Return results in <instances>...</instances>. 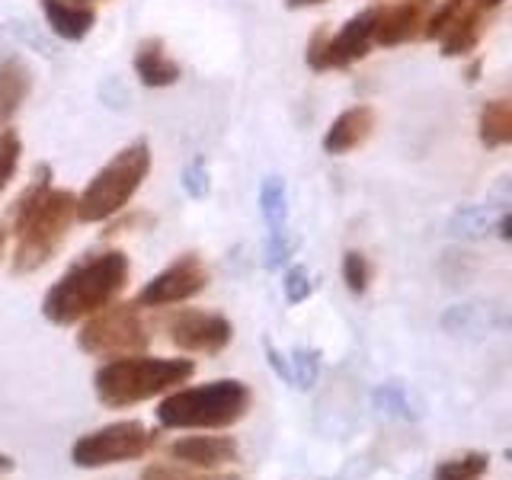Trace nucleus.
<instances>
[{
  "mask_svg": "<svg viewBox=\"0 0 512 480\" xmlns=\"http://www.w3.org/2000/svg\"><path fill=\"white\" fill-rule=\"evenodd\" d=\"M484 29H487V10L471 7V10L464 13L461 20L439 39L442 55H445V58H468V55L474 52V48L480 45V39H484Z\"/></svg>",
  "mask_w": 512,
  "mask_h": 480,
  "instance_id": "f3484780",
  "label": "nucleus"
},
{
  "mask_svg": "<svg viewBox=\"0 0 512 480\" xmlns=\"http://www.w3.org/2000/svg\"><path fill=\"white\" fill-rule=\"evenodd\" d=\"M74 4H84V7H93V4H103V0H74Z\"/></svg>",
  "mask_w": 512,
  "mask_h": 480,
  "instance_id": "72a5a7b5",
  "label": "nucleus"
},
{
  "mask_svg": "<svg viewBox=\"0 0 512 480\" xmlns=\"http://www.w3.org/2000/svg\"><path fill=\"white\" fill-rule=\"evenodd\" d=\"M474 4H477V7H484V10L490 13V10H496V7H500L503 0H474Z\"/></svg>",
  "mask_w": 512,
  "mask_h": 480,
  "instance_id": "473e14b6",
  "label": "nucleus"
},
{
  "mask_svg": "<svg viewBox=\"0 0 512 480\" xmlns=\"http://www.w3.org/2000/svg\"><path fill=\"white\" fill-rule=\"evenodd\" d=\"M477 138L484 148H506L512 141V100L509 96H496L487 100L477 119Z\"/></svg>",
  "mask_w": 512,
  "mask_h": 480,
  "instance_id": "a211bd4d",
  "label": "nucleus"
},
{
  "mask_svg": "<svg viewBox=\"0 0 512 480\" xmlns=\"http://www.w3.org/2000/svg\"><path fill=\"white\" fill-rule=\"evenodd\" d=\"M7 237H10L7 224H0V260H4V247H7Z\"/></svg>",
  "mask_w": 512,
  "mask_h": 480,
  "instance_id": "2f4dec72",
  "label": "nucleus"
},
{
  "mask_svg": "<svg viewBox=\"0 0 512 480\" xmlns=\"http://www.w3.org/2000/svg\"><path fill=\"white\" fill-rule=\"evenodd\" d=\"M13 471H16V461H13L10 455L0 452V477H7V474H13Z\"/></svg>",
  "mask_w": 512,
  "mask_h": 480,
  "instance_id": "7c9ffc66",
  "label": "nucleus"
},
{
  "mask_svg": "<svg viewBox=\"0 0 512 480\" xmlns=\"http://www.w3.org/2000/svg\"><path fill=\"white\" fill-rule=\"evenodd\" d=\"M266 356H269V362H272V368H276V375H279V378L292 381V362H288L272 343H266Z\"/></svg>",
  "mask_w": 512,
  "mask_h": 480,
  "instance_id": "cd10ccee",
  "label": "nucleus"
},
{
  "mask_svg": "<svg viewBox=\"0 0 512 480\" xmlns=\"http://www.w3.org/2000/svg\"><path fill=\"white\" fill-rule=\"evenodd\" d=\"M48 29L55 32L64 42H80L90 36V29L96 26V10L74 4V0H39Z\"/></svg>",
  "mask_w": 512,
  "mask_h": 480,
  "instance_id": "4468645a",
  "label": "nucleus"
},
{
  "mask_svg": "<svg viewBox=\"0 0 512 480\" xmlns=\"http://www.w3.org/2000/svg\"><path fill=\"white\" fill-rule=\"evenodd\" d=\"M208 285V266L199 253H183L176 260L157 272V276L138 292V304L141 308H170V304H183L189 298H196L199 292H205Z\"/></svg>",
  "mask_w": 512,
  "mask_h": 480,
  "instance_id": "9d476101",
  "label": "nucleus"
},
{
  "mask_svg": "<svg viewBox=\"0 0 512 480\" xmlns=\"http://www.w3.org/2000/svg\"><path fill=\"white\" fill-rule=\"evenodd\" d=\"M135 74L144 87H154V90H164V87H173L176 80L183 77L180 64H176L167 48H164V39H144L135 52Z\"/></svg>",
  "mask_w": 512,
  "mask_h": 480,
  "instance_id": "2eb2a0df",
  "label": "nucleus"
},
{
  "mask_svg": "<svg viewBox=\"0 0 512 480\" xmlns=\"http://www.w3.org/2000/svg\"><path fill=\"white\" fill-rule=\"evenodd\" d=\"M77 346L93 359L138 356L151 346V327L144 324L138 301H112L77 330Z\"/></svg>",
  "mask_w": 512,
  "mask_h": 480,
  "instance_id": "423d86ee",
  "label": "nucleus"
},
{
  "mask_svg": "<svg viewBox=\"0 0 512 480\" xmlns=\"http://www.w3.org/2000/svg\"><path fill=\"white\" fill-rule=\"evenodd\" d=\"M375 45V7H368L362 13H356L352 20L336 32L317 29L308 52H304V61L314 71H333V68H349V64L362 61Z\"/></svg>",
  "mask_w": 512,
  "mask_h": 480,
  "instance_id": "6e6552de",
  "label": "nucleus"
},
{
  "mask_svg": "<svg viewBox=\"0 0 512 480\" xmlns=\"http://www.w3.org/2000/svg\"><path fill=\"white\" fill-rule=\"evenodd\" d=\"M490 224V215L484 212V208H474V205H468V208H461V212L455 215V228H458V234H480Z\"/></svg>",
  "mask_w": 512,
  "mask_h": 480,
  "instance_id": "bb28decb",
  "label": "nucleus"
},
{
  "mask_svg": "<svg viewBox=\"0 0 512 480\" xmlns=\"http://www.w3.org/2000/svg\"><path fill=\"white\" fill-rule=\"evenodd\" d=\"M167 455L176 464L202 471H221L240 458V445L231 436H186L167 445Z\"/></svg>",
  "mask_w": 512,
  "mask_h": 480,
  "instance_id": "f8f14e48",
  "label": "nucleus"
},
{
  "mask_svg": "<svg viewBox=\"0 0 512 480\" xmlns=\"http://www.w3.org/2000/svg\"><path fill=\"white\" fill-rule=\"evenodd\" d=\"M29 90H32V71L26 68V61L16 55L0 58V128H7V122L20 112Z\"/></svg>",
  "mask_w": 512,
  "mask_h": 480,
  "instance_id": "dca6fc26",
  "label": "nucleus"
},
{
  "mask_svg": "<svg viewBox=\"0 0 512 480\" xmlns=\"http://www.w3.org/2000/svg\"><path fill=\"white\" fill-rule=\"evenodd\" d=\"M253 407V391L237 378L176 388L157 404V423L167 429H228Z\"/></svg>",
  "mask_w": 512,
  "mask_h": 480,
  "instance_id": "20e7f679",
  "label": "nucleus"
},
{
  "mask_svg": "<svg viewBox=\"0 0 512 480\" xmlns=\"http://www.w3.org/2000/svg\"><path fill=\"white\" fill-rule=\"evenodd\" d=\"M183 189L192 199H205L208 196V170L202 160H192V164L183 170Z\"/></svg>",
  "mask_w": 512,
  "mask_h": 480,
  "instance_id": "a878e982",
  "label": "nucleus"
},
{
  "mask_svg": "<svg viewBox=\"0 0 512 480\" xmlns=\"http://www.w3.org/2000/svg\"><path fill=\"white\" fill-rule=\"evenodd\" d=\"M154 442L157 436L144 423L122 420L80 436L71 445V461L84 471H100V468H112V464L144 458L154 448Z\"/></svg>",
  "mask_w": 512,
  "mask_h": 480,
  "instance_id": "0eeeda50",
  "label": "nucleus"
},
{
  "mask_svg": "<svg viewBox=\"0 0 512 480\" xmlns=\"http://www.w3.org/2000/svg\"><path fill=\"white\" fill-rule=\"evenodd\" d=\"M490 471V455L484 452H464L458 458H445L436 464L432 480H484Z\"/></svg>",
  "mask_w": 512,
  "mask_h": 480,
  "instance_id": "aec40b11",
  "label": "nucleus"
},
{
  "mask_svg": "<svg viewBox=\"0 0 512 480\" xmlns=\"http://www.w3.org/2000/svg\"><path fill=\"white\" fill-rule=\"evenodd\" d=\"M128 276H132V263L122 250L90 253L48 288L42 298V317L55 327H74L77 320H87L116 301L128 285Z\"/></svg>",
  "mask_w": 512,
  "mask_h": 480,
  "instance_id": "f03ea898",
  "label": "nucleus"
},
{
  "mask_svg": "<svg viewBox=\"0 0 512 480\" xmlns=\"http://www.w3.org/2000/svg\"><path fill=\"white\" fill-rule=\"evenodd\" d=\"M164 333L180 352H192V356H218V352L231 346L234 324L215 311L183 308V311H173L164 317Z\"/></svg>",
  "mask_w": 512,
  "mask_h": 480,
  "instance_id": "1a4fd4ad",
  "label": "nucleus"
},
{
  "mask_svg": "<svg viewBox=\"0 0 512 480\" xmlns=\"http://www.w3.org/2000/svg\"><path fill=\"white\" fill-rule=\"evenodd\" d=\"M432 4L436 0H400L391 7H375V45L394 48L420 39Z\"/></svg>",
  "mask_w": 512,
  "mask_h": 480,
  "instance_id": "9b49d317",
  "label": "nucleus"
},
{
  "mask_svg": "<svg viewBox=\"0 0 512 480\" xmlns=\"http://www.w3.org/2000/svg\"><path fill=\"white\" fill-rule=\"evenodd\" d=\"M260 212L269 224V237L288 234V192L282 176H266L260 186Z\"/></svg>",
  "mask_w": 512,
  "mask_h": 480,
  "instance_id": "6ab92c4d",
  "label": "nucleus"
},
{
  "mask_svg": "<svg viewBox=\"0 0 512 480\" xmlns=\"http://www.w3.org/2000/svg\"><path fill=\"white\" fill-rule=\"evenodd\" d=\"M20 157H23V141L13 128H4L0 132V192H4L13 180L16 167H20Z\"/></svg>",
  "mask_w": 512,
  "mask_h": 480,
  "instance_id": "5701e85b",
  "label": "nucleus"
},
{
  "mask_svg": "<svg viewBox=\"0 0 512 480\" xmlns=\"http://www.w3.org/2000/svg\"><path fill=\"white\" fill-rule=\"evenodd\" d=\"M375 122H378V116H375V109L368 103L349 106L330 122V128L324 132V141H320V144H324L327 154H349V151L362 148V144L372 138Z\"/></svg>",
  "mask_w": 512,
  "mask_h": 480,
  "instance_id": "ddd939ff",
  "label": "nucleus"
},
{
  "mask_svg": "<svg viewBox=\"0 0 512 480\" xmlns=\"http://www.w3.org/2000/svg\"><path fill=\"white\" fill-rule=\"evenodd\" d=\"M148 173H151L148 141L125 144L103 170H96V176L84 189V196L77 199V221H87V224L112 221L138 196V189L148 180Z\"/></svg>",
  "mask_w": 512,
  "mask_h": 480,
  "instance_id": "39448f33",
  "label": "nucleus"
},
{
  "mask_svg": "<svg viewBox=\"0 0 512 480\" xmlns=\"http://www.w3.org/2000/svg\"><path fill=\"white\" fill-rule=\"evenodd\" d=\"M52 176V167L39 164L32 170V183L13 205V276H32L52 263L77 221V196L71 189H55Z\"/></svg>",
  "mask_w": 512,
  "mask_h": 480,
  "instance_id": "f257e3e1",
  "label": "nucleus"
},
{
  "mask_svg": "<svg viewBox=\"0 0 512 480\" xmlns=\"http://www.w3.org/2000/svg\"><path fill=\"white\" fill-rule=\"evenodd\" d=\"M343 282L352 295H365L372 285V263L362 250H346L343 256Z\"/></svg>",
  "mask_w": 512,
  "mask_h": 480,
  "instance_id": "4be33fe9",
  "label": "nucleus"
},
{
  "mask_svg": "<svg viewBox=\"0 0 512 480\" xmlns=\"http://www.w3.org/2000/svg\"><path fill=\"white\" fill-rule=\"evenodd\" d=\"M282 288H285L288 304H301V301H308V295L314 292V285H311V272L304 269V266H292V269L285 272Z\"/></svg>",
  "mask_w": 512,
  "mask_h": 480,
  "instance_id": "b1692460",
  "label": "nucleus"
},
{
  "mask_svg": "<svg viewBox=\"0 0 512 480\" xmlns=\"http://www.w3.org/2000/svg\"><path fill=\"white\" fill-rule=\"evenodd\" d=\"M480 68H484V61L474 58V61L468 64V71H464V80H468V84H477V80H480Z\"/></svg>",
  "mask_w": 512,
  "mask_h": 480,
  "instance_id": "c85d7f7f",
  "label": "nucleus"
},
{
  "mask_svg": "<svg viewBox=\"0 0 512 480\" xmlns=\"http://www.w3.org/2000/svg\"><path fill=\"white\" fill-rule=\"evenodd\" d=\"M320 4H327V0H285L288 10H308V7H320Z\"/></svg>",
  "mask_w": 512,
  "mask_h": 480,
  "instance_id": "c756f323",
  "label": "nucleus"
},
{
  "mask_svg": "<svg viewBox=\"0 0 512 480\" xmlns=\"http://www.w3.org/2000/svg\"><path fill=\"white\" fill-rule=\"evenodd\" d=\"M320 352L317 349H295V372H292V384H298V388H311V381L317 378V362Z\"/></svg>",
  "mask_w": 512,
  "mask_h": 480,
  "instance_id": "393cba45",
  "label": "nucleus"
},
{
  "mask_svg": "<svg viewBox=\"0 0 512 480\" xmlns=\"http://www.w3.org/2000/svg\"><path fill=\"white\" fill-rule=\"evenodd\" d=\"M196 375L192 359H160V356H122L106 359L93 375V394L109 410H128L144 400L164 397Z\"/></svg>",
  "mask_w": 512,
  "mask_h": 480,
  "instance_id": "7ed1b4c3",
  "label": "nucleus"
},
{
  "mask_svg": "<svg viewBox=\"0 0 512 480\" xmlns=\"http://www.w3.org/2000/svg\"><path fill=\"white\" fill-rule=\"evenodd\" d=\"M141 480H240L237 474H221V471H202L189 468V464H151L141 471Z\"/></svg>",
  "mask_w": 512,
  "mask_h": 480,
  "instance_id": "412c9836",
  "label": "nucleus"
}]
</instances>
